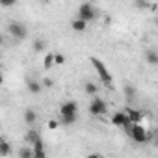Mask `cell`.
I'll return each instance as SVG.
<instances>
[{
	"instance_id": "cell-1",
	"label": "cell",
	"mask_w": 158,
	"mask_h": 158,
	"mask_svg": "<svg viewBox=\"0 0 158 158\" xmlns=\"http://www.w3.org/2000/svg\"><path fill=\"white\" fill-rule=\"evenodd\" d=\"M78 119V102L76 101H65L60 106V123L61 125H74Z\"/></svg>"
},
{
	"instance_id": "cell-2",
	"label": "cell",
	"mask_w": 158,
	"mask_h": 158,
	"mask_svg": "<svg viewBox=\"0 0 158 158\" xmlns=\"http://www.w3.org/2000/svg\"><path fill=\"white\" fill-rule=\"evenodd\" d=\"M89 61H91V65L95 67V71H97V74H99V78H101V82H102L104 86L112 88L114 78H112V74H110L108 67L104 65V61H101V60H99V58H95V56H91V58H89Z\"/></svg>"
},
{
	"instance_id": "cell-3",
	"label": "cell",
	"mask_w": 158,
	"mask_h": 158,
	"mask_svg": "<svg viewBox=\"0 0 158 158\" xmlns=\"http://www.w3.org/2000/svg\"><path fill=\"white\" fill-rule=\"evenodd\" d=\"M125 130L134 143H147V130L141 123H130Z\"/></svg>"
},
{
	"instance_id": "cell-4",
	"label": "cell",
	"mask_w": 158,
	"mask_h": 158,
	"mask_svg": "<svg viewBox=\"0 0 158 158\" xmlns=\"http://www.w3.org/2000/svg\"><path fill=\"white\" fill-rule=\"evenodd\" d=\"M8 34H10V37H11L13 41L21 43V41L26 39L28 30H26V26H24L23 23H19V21H11V23L8 24Z\"/></svg>"
},
{
	"instance_id": "cell-5",
	"label": "cell",
	"mask_w": 158,
	"mask_h": 158,
	"mask_svg": "<svg viewBox=\"0 0 158 158\" xmlns=\"http://www.w3.org/2000/svg\"><path fill=\"white\" fill-rule=\"evenodd\" d=\"M76 15L80 17V19H84V21H88V23H93V21L97 19V10H95L93 4L84 2V4L78 6V13H76Z\"/></svg>"
},
{
	"instance_id": "cell-6",
	"label": "cell",
	"mask_w": 158,
	"mask_h": 158,
	"mask_svg": "<svg viewBox=\"0 0 158 158\" xmlns=\"http://www.w3.org/2000/svg\"><path fill=\"white\" fill-rule=\"evenodd\" d=\"M89 114L95 115V117H101V115H106L108 114V104L104 102V99L101 97H93V101L89 102Z\"/></svg>"
},
{
	"instance_id": "cell-7",
	"label": "cell",
	"mask_w": 158,
	"mask_h": 158,
	"mask_svg": "<svg viewBox=\"0 0 158 158\" xmlns=\"http://www.w3.org/2000/svg\"><path fill=\"white\" fill-rule=\"evenodd\" d=\"M110 121H112L114 127H119V128H127V127L130 125V119H128V115H127L125 110L112 114V119H110Z\"/></svg>"
},
{
	"instance_id": "cell-8",
	"label": "cell",
	"mask_w": 158,
	"mask_h": 158,
	"mask_svg": "<svg viewBox=\"0 0 158 158\" xmlns=\"http://www.w3.org/2000/svg\"><path fill=\"white\" fill-rule=\"evenodd\" d=\"M88 26H89V23H88V21H84V19H80L78 15H76V19H73V21H71V28H73L74 32H78V34L86 32V30H88Z\"/></svg>"
},
{
	"instance_id": "cell-9",
	"label": "cell",
	"mask_w": 158,
	"mask_h": 158,
	"mask_svg": "<svg viewBox=\"0 0 158 158\" xmlns=\"http://www.w3.org/2000/svg\"><path fill=\"white\" fill-rule=\"evenodd\" d=\"M125 112H127L130 123H141V119H143V112H139V110H136V108H130V106L125 108Z\"/></svg>"
},
{
	"instance_id": "cell-10",
	"label": "cell",
	"mask_w": 158,
	"mask_h": 158,
	"mask_svg": "<svg viewBox=\"0 0 158 158\" xmlns=\"http://www.w3.org/2000/svg\"><path fill=\"white\" fill-rule=\"evenodd\" d=\"M26 89H28L32 95H37V93H41V89H43V82H37L35 78H30V80L26 82Z\"/></svg>"
},
{
	"instance_id": "cell-11",
	"label": "cell",
	"mask_w": 158,
	"mask_h": 158,
	"mask_svg": "<svg viewBox=\"0 0 158 158\" xmlns=\"http://www.w3.org/2000/svg\"><path fill=\"white\" fill-rule=\"evenodd\" d=\"M23 119H24V123H26L28 127H34V125L37 123V114H35V110H32V108L24 110V114H23Z\"/></svg>"
},
{
	"instance_id": "cell-12",
	"label": "cell",
	"mask_w": 158,
	"mask_h": 158,
	"mask_svg": "<svg viewBox=\"0 0 158 158\" xmlns=\"http://www.w3.org/2000/svg\"><path fill=\"white\" fill-rule=\"evenodd\" d=\"M24 139H26V143L28 145H34V143H37V141H41V134L35 130V128H28V132H26V136H24Z\"/></svg>"
},
{
	"instance_id": "cell-13",
	"label": "cell",
	"mask_w": 158,
	"mask_h": 158,
	"mask_svg": "<svg viewBox=\"0 0 158 158\" xmlns=\"http://www.w3.org/2000/svg\"><path fill=\"white\" fill-rule=\"evenodd\" d=\"M123 93H125V99H127V101H134L136 95H138V91H136V88H134L132 84H125V86H123Z\"/></svg>"
},
{
	"instance_id": "cell-14",
	"label": "cell",
	"mask_w": 158,
	"mask_h": 158,
	"mask_svg": "<svg viewBox=\"0 0 158 158\" xmlns=\"http://www.w3.org/2000/svg\"><path fill=\"white\" fill-rule=\"evenodd\" d=\"M56 65V52H47L45 60H43V67L45 69H52Z\"/></svg>"
},
{
	"instance_id": "cell-15",
	"label": "cell",
	"mask_w": 158,
	"mask_h": 158,
	"mask_svg": "<svg viewBox=\"0 0 158 158\" xmlns=\"http://www.w3.org/2000/svg\"><path fill=\"white\" fill-rule=\"evenodd\" d=\"M32 147H34V154H35V158H45V156H47V151H45V143H43V139L37 141V143H34Z\"/></svg>"
},
{
	"instance_id": "cell-16",
	"label": "cell",
	"mask_w": 158,
	"mask_h": 158,
	"mask_svg": "<svg viewBox=\"0 0 158 158\" xmlns=\"http://www.w3.org/2000/svg\"><path fill=\"white\" fill-rule=\"evenodd\" d=\"M32 48H34V52H45V48H47V41H45L43 37H35L34 43H32Z\"/></svg>"
},
{
	"instance_id": "cell-17",
	"label": "cell",
	"mask_w": 158,
	"mask_h": 158,
	"mask_svg": "<svg viewBox=\"0 0 158 158\" xmlns=\"http://www.w3.org/2000/svg\"><path fill=\"white\" fill-rule=\"evenodd\" d=\"M17 156H19V158H35V154H34V147H32V145L23 147V149L17 152Z\"/></svg>"
},
{
	"instance_id": "cell-18",
	"label": "cell",
	"mask_w": 158,
	"mask_h": 158,
	"mask_svg": "<svg viewBox=\"0 0 158 158\" xmlns=\"http://www.w3.org/2000/svg\"><path fill=\"white\" fill-rule=\"evenodd\" d=\"M145 61L149 63V65H158V52L156 50H147L145 52Z\"/></svg>"
},
{
	"instance_id": "cell-19",
	"label": "cell",
	"mask_w": 158,
	"mask_h": 158,
	"mask_svg": "<svg viewBox=\"0 0 158 158\" xmlns=\"http://www.w3.org/2000/svg\"><path fill=\"white\" fill-rule=\"evenodd\" d=\"M84 91H86L88 95L95 97V95L99 93V86H97V84H93V82H86V84H84Z\"/></svg>"
},
{
	"instance_id": "cell-20",
	"label": "cell",
	"mask_w": 158,
	"mask_h": 158,
	"mask_svg": "<svg viewBox=\"0 0 158 158\" xmlns=\"http://www.w3.org/2000/svg\"><path fill=\"white\" fill-rule=\"evenodd\" d=\"M10 154H11V147H10V143H8L6 139H2V141H0V156L6 158V156H10Z\"/></svg>"
},
{
	"instance_id": "cell-21",
	"label": "cell",
	"mask_w": 158,
	"mask_h": 158,
	"mask_svg": "<svg viewBox=\"0 0 158 158\" xmlns=\"http://www.w3.org/2000/svg\"><path fill=\"white\" fill-rule=\"evenodd\" d=\"M134 8L136 10H147L149 2H147V0H134Z\"/></svg>"
},
{
	"instance_id": "cell-22",
	"label": "cell",
	"mask_w": 158,
	"mask_h": 158,
	"mask_svg": "<svg viewBox=\"0 0 158 158\" xmlns=\"http://www.w3.org/2000/svg\"><path fill=\"white\" fill-rule=\"evenodd\" d=\"M60 125H61V123H60V121H56V119H50V121L47 123V127H48L50 130H54V128H58Z\"/></svg>"
},
{
	"instance_id": "cell-23",
	"label": "cell",
	"mask_w": 158,
	"mask_h": 158,
	"mask_svg": "<svg viewBox=\"0 0 158 158\" xmlns=\"http://www.w3.org/2000/svg\"><path fill=\"white\" fill-rule=\"evenodd\" d=\"M0 4H2L4 8H11V6L17 4V0H0Z\"/></svg>"
},
{
	"instance_id": "cell-24",
	"label": "cell",
	"mask_w": 158,
	"mask_h": 158,
	"mask_svg": "<svg viewBox=\"0 0 158 158\" xmlns=\"http://www.w3.org/2000/svg\"><path fill=\"white\" fill-rule=\"evenodd\" d=\"M63 63H65V56L56 52V65H63Z\"/></svg>"
},
{
	"instance_id": "cell-25",
	"label": "cell",
	"mask_w": 158,
	"mask_h": 158,
	"mask_svg": "<svg viewBox=\"0 0 158 158\" xmlns=\"http://www.w3.org/2000/svg\"><path fill=\"white\" fill-rule=\"evenodd\" d=\"M41 82H43V88H52V86H54V82L50 80V78H43Z\"/></svg>"
},
{
	"instance_id": "cell-26",
	"label": "cell",
	"mask_w": 158,
	"mask_h": 158,
	"mask_svg": "<svg viewBox=\"0 0 158 158\" xmlns=\"http://www.w3.org/2000/svg\"><path fill=\"white\" fill-rule=\"evenodd\" d=\"M154 145L158 147V134H156V138H154Z\"/></svg>"
},
{
	"instance_id": "cell-27",
	"label": "cell",
	"mask_w": 158,
	"mask_h": 158,
	"mask_svg": "<svg viewBox=\"0 0 158 158\" xmlns=\"http://www.w3.org/2000/svg\"><path fill=\"white\" fill-rule=\"evenodd\" d=\"M154 24H156V28H158V17H156V19H154Z\"/></svg>"
}]
</instances>
